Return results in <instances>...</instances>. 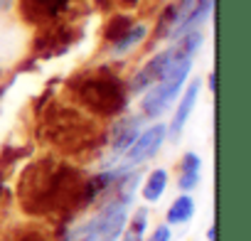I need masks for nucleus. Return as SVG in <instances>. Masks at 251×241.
<instances>
[{
	"mask_svg": "<svg viewBox=\"0 0 251 241\" xmlns=\"http://www.w3.org/2000/svg\"><path fill=\"white\" fill-rule=\"evenodd\" d=\"M128 214H131V204L108 197L101 204V209L84 224L74 226L64 241H118L126 221H128Z\"/></svg>",
	"mask_w": 251,
	"mask_h": 241,
	"instance_id": "nucleus-1",
	"label": "nucleus"
},
{
	"mask_svg": "<svg viewBox=\"0 0 251 241\" xmlns=\"http://www.w3.org/2000/svg\"><path fill=\"white\" fill-rule=\"evenodd\" d=\"M207 241H217V226L214 224L207 229Z\"/></svg>",
	"mask_w": 251,
	"mask_h": 241,
	"instance_id": "nucleus-18",
	"label": "nucleus"
},
{
	"mask_svg": "<svg viewBox=\"0 0 251 241\" xmlns=\"http://www.w3.org/2000/svg\"><path fill=\"white\" fill-rule=\"evenodd\" d=\"M18 241H47L42 234H37V231H27V234H23Z\"/></svg>",
	"mask_w": 251,
	"mask_h": 241,
	"instance_id": "nucleus-16",
	"label": "nucleus"
},
{
	"mask_svg": "<svg viewBox=\"0 0 251 241\" xmlns=\"http://www.w3.org/2000/svg\"><path fill=\"white\" fill-rule=\"evenodd\" d=\"M141 120H143V116H121L118 120H113L111 133H108V153L113 155V160L123 158V153L138 138Z\"/></svg>",
	"mask_w": 251,
	"mask_h": 241,
	"instance_id": "nucleus-6",
	"label": "nucleus"
},
{
	"mask_svg": "<svg viewBox=\"0 0 251 241\" xmlns=\"http://www.w3.org/2000/svg\"><path fill=\"white\" fill-rule=\"evenodd\" d=\"M207 84H209V91L214 94V89H217V74H214V72L207 76Z\"/></svg>",
	"mask_w": 251,
	"mask_h": 241,
	"instance_id": "nucleus-17",
	"label": "nucleus"
},
{
	"mask_svg": "<svg viewBox=\"0 0 251 241\" xmlns=\"http://www.w3.org/2000/svg\"><path fill=\"white\" fill-rule=\"evenodd\" d=\"M168 141V126L165 123H153L151 128L141 131L138 138L131 143V148L123 153V168H138L148 160H153L163 143Z\"/></svg>",
	"mask_w": 251,
	"mask_h": 241,
	"instance_id": "nucleus-4",
	"label": "nucleus"
},
{
	"mask_svg": "<svg viewBox=\"0 0 251 241\" xmlns=\"http://www.w3.org/2000/svg\"><path fill=\"white\" fill-rule=\"evenodd\" d=\"M168 182H170L168 170L155 168L153 172H148V177H146V180H143V185H141V194H143V199H146L148 204L160 202V199H163V194H165V190H168Z\"/></svg>",
	"mask_w": 251,
	"mask_h": 241,
	"instance_id": "nucleus-12",
	"label": "nucleus"
},
{
	"mask_svg": "<svg viewBox=\"0 0 251 241\" xmlns=\"http://www.w3.org/2000/svg\"><path fill=\"white\" fill-rule=\"evenodd\" d=\"M200 91H202V79H192V84L182 91L175 111H173V120H170V126H168V138L170 141H180L185 126H187V120L197 106V98H200Z\"/></svg>",
	"mask_w": 251,
	"mask_h": 241,
	"instance_id": "nucleus-7",
	"label": "nucleus"
},
{
	"mask_svg": "<svg viewBox=\"0 0 251 241\" xmlns=\"http://www.w3.org/2000/svg\"><path fill=\"white\" fill-rule=\"evenodd\" d=\"M170 62H173V49H165V52L153 54V57L133 74V79L128 81V89H126V91H128L131 96H143L153 84H158V81L163 79V74L168 72Z\"/></svg>",
	"mask_w": 251,
	"mask_h": 241,
	"instance_id": "nucleus-5",
	"label": "nucleus"
},
{
	"mask_svg": "<svg viewBox=\"0 0 251 241\" xmlns=\"http://www.w3.org/2000/svg\"><path fill=\"white\" fill-rule=\"evenodd\" d=\"M81 101L99 113H121L128 101V91L123 89L118 79L111 76H94L79 89Z\"/></svg>",
	"mask_w": 251,
	"mask_h": 241,
	"instance_id": "nucleus-3",
	"label": "nucleus"
},
{
	"mask_svg": "<svg viewBox=\"0 0 251 241\" xmlns=\"http://www.w3.org/2000/svg\"><path fill=\"white\" fill-rule=\"evenodd\" d=\"M192 64H195L192 57H177L173 52V62H170L168 72L163 74V79L158 84H153L141 98L143 118H160L173 106V101L180 96V89L185 86V81L192 72Z\"/></svg>",
	"mask_w": 251,
	"mask_h": 241,
	"instance_id": "nucleus-2",
	"label": "nucleus"
},
{
	"mask_svg": "<svg viewBox=\"0 0 251 241\" xmlns=\"http://www.w3.org/2000/svg\"><path fill=\"white\" fill-rule=\"evenodd\" d=\"M202 180V158L195 150H187L180 158V168H177V190L180 192H192L197 190Z\"/></svg>",
	"mask_w": 251,
	"mask_h": 241,
	"instance_id": "nucleus-9",
	"label": "nucleus"
},
{
	"mask_svg": "<svg viewBox=\"0 0 251 241\" xmlns=\"http://www.w3.org/2000/svg\"><path fill=\"white\" fill-rule=\"evenodd\" d=\"M170 239H173V231H170L168 224H158V226L153 229V234L146 236V241H170Z\"/></svg>",
	"mask_w": 251,
	"mask_h": 241,
	"instance_id": "nucleus-15",
	"label": "nucleus"
},
{
	"mask_svg": "<svg viewBox=\"0 0 251 241\" xmlns=\"http://www.w3.org/2000/svg\"><path fill=\"white\" fill-rule=\"evenodd\" d=\"M214 0H180L177 3V27L173 37L187 32V30H200V25L212 15Z\"/></svg>",
	"mask_w": 251,
	"mask_h": 241,
	"instance_id": "nucleus-8",
	"label": "nucleus"
},
{
	"mask_svg": "<svg viewBox=\"0 0 251 241\" xmlns=\"http://www.w3.org/2000/svg\"><path fill=\"white\" fill-rule=\"evenodd\" d=\"M146 37H148V25H143V23H136V25H131L128 30H126L121 37H116L113 42H111V54L113 57H121V54H128V52H133L136 47H141L143 42H146Z\"/></svg>",
	"mask_w": 251,
	"mask_h": 241,
	"instance_id": "nucleus-10",
	"label": "nucleus"
},
{
	"mask_svg": "<svg viewBox=\"0 0 251 241\" xmlns=\"http://www.w3.org/2000/svg\"><path fill=\"white\" fill-rule=\"evenodd\" d=\"M146 234H148V207H138L133 214H128L121 241H146Z\"/></svg>",
	"mask_w": 251,
	"mask_h": 241,
	"instance_id": "nucleus-13",
	"label": "nucleus"
},
{
	"mask_svg": "<svg viewBox=\"0 0 251 241\" xmlns=\"http://www.w3.org/2000/svg\"><path fill=\"white\" fill-rule=\"evenodd\" d=\"M195 199L190 192H182L180 197L173 199V204L168 207V214H165V224L168 226H180V224H187L192 217H195Z\"/></svg>",
	"mask_w": 251,
	"mask_h": 241,
	"instance_id": "nucleus-11",
	"label": "nucleus"
},
{
	"mask_svg": "<svg viewBox=\"0 0 251 241\" xmlns=\"http://www.w3.org/2000/svg\"><path fill=\"white\" fill-rule=\"evenodd\" d=\"M175 27H177V5H168V8L160 13L158 23H155L153 42H158V40H163V37H173Z\"/></svg>",
	"mask_w": 251,
	"mask_h": 241,
	"instance_id": "nucleus-14",
	"label": "nucleus"
}]
</instances>
